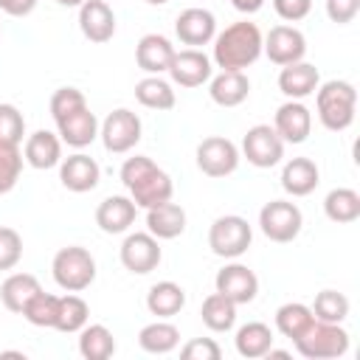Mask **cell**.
<instances>
[{
  "label": "cell",
  "mask_w": 360,
  "mask_h": 360,
  "mask_svg": "<svg viewBox=\"0 0 360 360\" xmlns=\"http://www.w3.org/2000/svg\"><path fill=\"white\" fill-rule=\"evenodd\" d=\"M231 6L236 11H242V14H256L264 6V0H231Z\"/></svg>",
  "instance_id": "cell-47"
},
{
  "label": "cell",
  "mask_w": 360,
  "mask_h": 360,
  "mask_svg": "<svg viewBox=\"0 0 360 360\" xmlns=\"http://www.w3.org/2000/svg\"><path fill=\"white\" fill-rule=\"evenodd\" d=\"M39 281L31 273H11L3 284H0V301L8 312H22V307L39 292Z\"/></svg>",
  "instance_id": "cell-29"
},
{
  "label": "cell",
  "mask_w": 360,
  "mask_h": 360,
  "mask_svg": "<svg viewBox=\"0 0 360 360\" xmlns=\"http://www.w3.org/2000/svg\"><path fill=\"white\" fill-rule=\"evenodd\" d=\"M312 321H315L312 309L307 304H301V301H287V304H281L276 309V329L290 340L301 338L312 326Z\"/></svg>",
  "instance_id": "cell-34"
},
{
  "label": "cell",
  "mask_w": 360,
  "mask_h": 360,
  "mask_svg": "<svg viewBox=\"0 0 360 360\" xmlns=\"http://www.w3.org/2000/svg\"><path fill=\"white\" fill-rule=\"evenodd\" d=\"M174 34L183 45H208L217 37V17L208 8H186L174 20Z\"/></svg>",
  "instance_id": "cell-16"
},
{
  "label": "cell",
  "mask_w": 360,
  "mask_h": 360,
  "mask_svg": "<svg viewBox=\"0 0 360 360\" xmlns=\"http://www.w3.org/2000/svg\"><path fill=\"white\" fill-rule=\"evenodd\" d=\"M79 354L84 360H107L115 354V338L104 323H84L79 329Z\"/></svg>",
  "instance_id": "cell-31"
},
{
  "label": "cell",
  "mask_w": 360,
  "mask_h": 360,
  "mask_svg": "<svg viewBox=\"0 0 360 360\" xmlns=\"http://www.w3.org/2000/svg\"><path fill=\"white\" fill-rule=\"evenodd\" d=\"M22 152H20V143H3L0 141V194H8L20 174H22Z\"/></svg>",
  "instance_id": "cell-39"
},
{
  "label": "cell",
  "mask_w": 360,
  "mask_h": 360,
  "mask_svg": "<svg viewBox=\"0 0 360 360\" xmlns=\"http://www.w3.org/2000/svg\"><path fill=\"white\" fill-rule=\"evenodd\" d=\"M357 11H360V0H326V17L338 25L352 22Z\"/></svg>",
  "instance_id": "cell-44"
},
{
  "label": "cell",
  "mask_w": 360,
  "mask_h": 360,
  "mask_svg": "<svg viewBox=\"0 0 360 360\" xmlns=\"http://www.w3.org/2000/svg\"><path fill=\"white\" fill-rule=\"evenodd\" d=\"M312 315L318 321H326V323H343L346 315H349V298L338 290H321L312 301Z\"/></svg>",
  "instance_id": "cell-38"
},
{
  "label": "cell",
  "mask_w": 360,
  "mask_h": 360,
  "mask_svg": "<svg viewBox=\"0 0 360 360\" xmlns=\"http://www.w3.org/2000/svg\"><path fill=\"white\" fill-rule=\"evenodd\" d=\"M82 107H87V98H84V93L79 87H59L51 96V115H53V121H62V118L73 115Z\"/></svg>",
  "instance_id": "cell-40"
},
{
  "label": "cell",
  "mask_w": 360,
  "mask_h": 360,
  "mask_svg": "<svg viewBox=\"0 0 360 360\" xmlns=\"http://www.w3.org/2000/svg\"><path fill=\"white\" fill-rule=\"evenodd\" d=\"M135 98H138L141 107L158 110V112L172 110L174 101H177L172 84H169L166 79H160V76H146V79H141V82L135 84Z\"/></svg>",
  "instance_id": "cell-33"
},
{
  "label": "cell",
  "mask_w": 360,
  "mask_h": 360,
  "mask_svg": "<svg viewBox=\"0 0 360 360\" xmlns=\"http://www.w3.org/2000/svg\"><path fill=\"white\" fill-rule=\"evenodd\" d=\"M56 312H59V295L39 290V292H37V295L22 307V312H20V315H22L31 326L53 329V323H56Z\"/></svg>",
  "instance_id": "cell-37"
},
{
  "label": "cell",
  "mask_w": 360,
  "mask_h": 360,
  "mask_svg": "<svg viewBox=\"0 0 360 360\" xmlns=\"http://www.w3.org/2000/svg\"><path fill=\"white\" fill-rule=\"evenodd\" d=\"M208 82V96L219 107H239L250 96V79L245 76V70H219Z\"/></svg>",
  "instance_id": "cell-22"
},
{
  "label": "cell",
  "mask_w": 360,
  "mask_h": 360,
  "mask_svg": "<svg viewBox=\"0 0 360 360\" xmlns=\"http://www.w3.org/2000/svg\"><path fill=\"white\" fill-rule=\"evenodd\" d=\"M79 28L84 34V39L104 45L112 39L115 34V14L110 8L107 0H84L79 6Z\"/></svg>",
  "instance_id": "cell-15"
},
{
  "label": "cell",
  "mask_w": 360,
  "mask_h": 360,
  "mask_svg": "<svg viewBox=\"0 0 360 360\" xmlns=\"http://www.w3.org/2000/svg\"><path fill=\"white\" fill-rule=\"evenodd\" d=\"M180 357L183 360H219L222 349H219V343L214 338H191L180 349Z\"/></svg>",
  "instance_id": "cell-43"
},
{
  "label": "cell",
  "mask_w": 360,
  "mask_h": 360,
  "mask_svg": "<svg viewBox=\"0 0 360 360\" xmlns=\"http://www.w3.org/2000/svg\"><path fill=\"white\" fill-rule=\"evenodd\" d=\"M262 53L278 68L301 62L307 56V37L295 25H273L262 39Z\"/></svg>",
  "instance_id": "cell-11"
},
{
  "label": "cell",
  "mask_w": 360,
  "mask_h": 360,
  "mask_svg": "<svg viewBox=\"0 0 360 360\" xmlns=\"http://www.w3.org/2000/svg\"><path fill=\"white\" fill-rule=\"evenodd\" d=\"M318 84H321L318 68L309 65V62H304V59L301 62H292V65H284L281 73H278V90L287 98H292V101H301V98L312 96L318 90Z\"/></svg>",
  "instance_id": "cell-20"
},
{
  "label": "cell",
  "mask_w": 360,
  "mask_h": 360,
  "mask_svg": "<svg viewBox=\"0 0 360 360\" xmlns=\"http://www.w3.org/2000/svg\"><path fill=\"white\" fill-rule=\"evenodd\" d=\"M273 8H276V14H278L281 20L298 22V20H304V17L309 14L312 0H273Z\"/></svg>",
  "instance_id": "cell-45"
},
{
  "label": "cell",
  "mask_w": 360,
  "mask_h": 360,
  "mask_svg": "<svg viewBox=\"0 0 360 360\" xmlns=\"http://www.w3.org/2000/svg\"><path fill=\"white\" fill-rule=\"evenodd\" d=\"M56 3H59V6H65V8H79L84 0H56Z\"/></svg>",
  "instance_id": "cell-48"
},
{
  "label": "cell",
  "mask_w": 360,
  "mask_h": 360,
  "mask_svg": "<svg viewBox=\"0 0 360 360\" xmlns=\"http://www.w3.org/2000/svg\"><path fill=\"white\" fill-rule=\"evenodd\" d=\"M304 225V214L295 202L290 200H270L262 211H259V228L270 242H292L301 233Z\"/></svg>",
  "instance_id": "cell-7"
},
{
  "label": "cell",
  "mask_w": 360,
  "mask_h": 360,
  "mask_svg": "<svg viewBox=\"0 0 360 360\" xmlns=\"http://www.w3.org/2000/svg\"><path fill=\"white\" fill-rule=\"evenodd\" d=\"M177 343H180V329L174 323L163 321V318L146 323L138 332V346L149 354H169V352L177 349Z\"/></svg>",
  "instance_id": "cell-28"
},
{
  "label": "cell",
  "mask_w": 360,
  "mask_h": 360,
  "mask_svg": "<svg viewBox=\"0 0 360 360\" xmlns=\"http://www.w3.org/2000/svg\"><path fill=\"white\" fill-rule=\"evenodd\" d=\"M22 158L34 169H53V166H59V160H62V141H59V135H53L48 129H37L34 135L25 138Z\"/></svg>",
  "instance_id": "cell-26"
},
{
  "label": "cell",
  "mask_w": 360,
  "mask_h": 360,
  "mask_svg": "<svg viewBox=\"0 0 360 360\" xmlns=\"http://www.w3.org/2000/svg\"><path fill=\"white\" fill-rule=\"evenodd\" d=\"M87 318H90V307L82 295H76V292L59 295V312H56V323H53L56 332L73 335L87 323Z\"/></svg>",
  "instance_id": "cell-36"
},
{
  "label": "cell",
  "mask_w": 360,
  "mask_h": 360,
  "mask_svg": "<svg viewBox=\"0 0 360 360\" xmlns=\"http://www.w3.org/2000/svg\"><path fill=\"white\" fill-rule=\"evenodd\" d=\"M318 183H321V172L309 158H292L281 169V188L290 197H307L318 188Z\"/></svg>",
  "instance_id": "cell-24"
},
{
  "label": "cell",
  "mask_w": 360,
  "mask_h": 360,
  "mask_svg": "<svg viewBox=\"0 0 360 360\" xmlns=\"http://www.w3.org/2000/svg\"><path fill=\"white\" fill-rule=\"evenodd\" d=\"M51 273H53V281L65 292H82L96 281V259L87 248L68 245V248L56 250V256L51 262Z\"/></svg>",
  "instance_id": "cell-4"
},
{
  "label": "cell",
  "mask_w": 360,
  "mask_h": 360,
  "mask_svg": "<svg viewBox=\"0 0 360 360\" xmlns=\"http://www.w3.org/2000/svg\"><path fill=\"white\" fill-rule=\"evenodd\" d=\"M98 177H101L98 163L84 152H76V155H68L65 160H59V180L73 194L93 191L98 186Z\"/></svg>",
  "instance_id": "cell-18"
},
{
  "label": "cell",
  "mask_w": 360,
  "mask_h": 360,
  "mask_svg": "<svg viewBox=\"0 0 360 360\" xmlns=\"http://www.w3.org/2000/svg\"><path fill=\"white\" fill-rule=\"evenodd\" d=\"M295 352L307 360H335L349 352V332L340 323H326V321H312V326L292 340Z\"/></svg>",
  "instance_id": "cell-5"
},
{
  "label": "cell",
  "mask_w": 360,
  "mask_h": 360,
  "mask_svg": "<svg viewBox=\"0 0 360 360\" xmlns=\"http://www.w3.org/2000/svg\"><path fill=\"white\" fill-rule=\"evenodd\" d=\"M135 214H138V205L129 197L112 194V197H107V200L98 202V208H96V225L104 233H124L135 222Z\"/></svg>",
  "instance_id": "cell-23"
},
{
  "label": "cell",
  "mask_w": 360,
  "mask_h": 360,
  "mask_svg": "<svg viewBox=\"0 0 360 360\" xmlns=\"http://www.w3.org/2000/svg\"><path fill=\"white\" fill-rule=\"evenodd\" d=\"M121 183L138 208H155V205L172 200V191H174L172 177L146 155H132L124 160Z\"/></svg>",
  "instance_id": "cell-1"
},
{
  "label": "cell",
  "mask_w": 360,
  "mask_h": 360,
  "mask_svg": "<svg viewBox=\"0 0 360 360\" xmlns=\"http://www.w3.org/2000/svg\"><path fill=\"white\" fill-rule=\"evenodd\" d=\"M315 107L318 118L329 132H343L354 121V107H357V90L346 79H329L318 84L315 90Z\"/></svg>",
  "instance_id": "cell-3"
},
{
  "label": "cell",
  "mask_w": 360,
  "mask_h": 360,
  "mask_svg": "<svg viewBox=\"0 0 360 360\" xmlns=\"http://www.w3.org/2000/svg\"><path fill=\"white\" fill-rule=\"evenodd\" d=\"M37 8V0H0V11L8 17H28Z\"/></svg>",
  "instance_id": "cell-46"
},
{
  "label": "cell",
  "mask_w": 360,
  "mask_h": 360,
  "mask_svg": "<svg viewBox=\"0 0 360 360\" xmlns=\"http://www.w3.org/2000/svg\"><path fill=\"white\" fill-rule=\"evenodd\" d=\"M323 214L326 219L338 222V225H346V222H354L360 217V194L354 188H332L326 197H323Z\"/></svg>",
  "instance_id": "cell-32"
},
{
  "label": "cell",
  "mask_w": 360,
  "mask_h": 360,
  "mask_svg": "<svg viewBox=\"0 0 360 360\" xmlns=\"http://www.w3.org/2000/svg\"><path fill=\"white\" fill-rule=\"evenodd\" d=\"M146 231L160 242V239H177L186 231V211L183 205L166 200L155 208H146Z\"/></svg>",
  "instance_id": "cell-25"
},
{
  "label": "cell",
  "mask_w": 360,
  "mask_h": 360,
  "mask_svg": "<svg viewBox=\"0 0 360 360\" xmlns=\"http://www.w3.org/2000/svg\"><path fill=\"white\" fill-rule=\"evenodd\" d=\"M98 135H101V143L107 152L127 155L141 141V118L132 110L118 107L104 118V124L98 127Z\"/></svg>",
  "instance_id": "cell-8"
},
{
  "label": "cell",
  "mask_w": 360,
  "mask_h": 360,
  "mask_svg": "<svg viewBox=\"0 0 360 360\" xmlns=\"http://www.w3.org/2000/svg\"><path fill=\"white\" fill-rule=\"evenodd\" d=\"M233 343H236V352L242 357H248V360L264 357L270 352V346H273V329L267 323H262V321H250V323L236 329Z\"/></svg>",
  "instance_id": "cell-30"
},
{
  "label": "cell",
  "mask_w": 360,
  "mask_h": 360,
  "mask_svg": "<svg viewBox=\"0 0 360 360\" xmlns=\"http://www.w3.org/2000/svg\"><path fill=\"white\" fill-rule=\"evenodd\" d=\"M273 129L284 143H304L312 132V112L307 110V104L290 98L276 110Z\"/></svg>",
  "instance_id": "cell-17"
},
{
  "label": "cell",
  "mask_w": 360,
  "mask_h": 360,
  "mask_svg": "<svg viewBox=\"0 0 360 360\" xmlns=\"http://www.w3.org/2000/svg\"><path fill=\"white\" fill-rule=\"evenodd\" d=\"M242 155L256 169H273L284 158V141L270 124H256L242 138Z\"/></svg>",
  "instance_id": "cell-9"
},
{
  "label": "cell",
  "mask_w": 360,
  "mask_h": 360,
  "mask_svg": "<svg viewBox=\"0 0 360 360\" xmlns=\"http://www.w3.org/2000/svg\"><path fill=\"white\" fill-rule=\"evenodd\" d=\"M239 166V149L222 135H208L197 143V169L208 177H228Z\"/></svg>",
  "instance_id": "cell-10"
},
{
  "label": "cell",
  "mask_w": 360,
  "mask_h": 360,
  "mask_svg": "<svg viewBox=\"0 0 360 360\" xmlns=\"http://www.w3.org/2000/svg\"><path fill=\"white\" fill-rule=\"evenodd\" d=\"M56 129H59L56 135H59L62 143H68L73 149H84L98 138V118L93 115L90 107H82L73 115L56 121Z\"/></svg>",
  "instance_id": "cell-21"
},
{
  "label": "cell",
  "mask_w": 360,
  "mask_h": 360,
  "mask_svg": "<svg viewBox=\"0 0 360 360\" xmlns=\"http://www.w3.org/2000/svg\"><path fill=\"white\" fill-rule=\"evenodd\" d=\"M262 31L256 22L239 20L214 37V62L222 70H245L262 56Z\"/></svg>",
  "instance_id": "cell-2"
},
{
  "label": "cell",
  "mask_w": 360,
  "mask_h": 360,
  "mask_svg": "<svg viewBox=\"0 0 360 360\" xmlns=\"http://www.w3.org/2000/svg\"><path fill=\"white\" fill-rule=\"evenodd\" d=\"M20 259H22V236L14 228L0 225V270L17 267Z\"/></svg>",
  "instance_id": "cell-42"
},
{
  "label": "cell",
  "mask_w": 360,
  "mask_h": 360,
  "mask_svg": "<svg viewBox=\"0 0 360 360\" xmlns=\"http://www.w3.org/2000/svg\"><path fill=\"white\" fill-rule=\"evenodd\" d=\"M200 318H202V323H205L211 332H228V329H233V323H236V304H233L231 298H225L222 292H211V295L202 301Z\"/></svg>",
  "instance_id": "cell-35"
},
{
  "label": "cell",
  "mask_w": 360,
  "mask_h": 360,
  "mask_svg": "<svg viewBox=\"0 0 360 360\" xmlns=\"http://www.w3.org/2000/svg\"><path fill=\"white\" fill-rule=\"evenodd\" d=\"M149 6H163V3H169V0H146Z\"/></svg>",
  "instance_id": "cell-49"
},
{
  "label": "cell",
  "mask_w": 360,
  "mask_h": 360,
  "mask_svg": "<svg viewBox=\"0 0 360 360\" xmlns=\"http://www.w3.org/2000/svg\"><path fill=\"white\" fill-rule=\"evenodd\" d=\"M253 242V228L239 214L217 217L208 228V248L219 259H239Z\"/></svg>",
  "instance_id": "cell-6"
},
{
  "label": "cell",
  "mask_w": 360,
  "mask_h": 360,
  "mask_svg": "<svg viewBox=\"0 0 360 360\" xmlns=\"http://www.w3.org/2000/svg\"><path fill=\"white\" fill-rule=\"evenodd\" d=\"M214 287H217V292H222L225 298H231V301L239 307V304H250V301L256 298V292H259V278H256V273H253L248 264L231 262V264H225L222 270H217Z\"/></svg>",
  "instance_id": "cell-13"
},
{
  "label": "cell",
  "mask_w": 360,
  "mask_h": 360,
  "mask_svg": "<svg viewBox=\"0 0 360 360\" xmlns=\"http://www.w3.org/2000/svg\"><path fill=\"white\" fill-rule=\"evenodd\" d=\"M160 259H163V250H160L158 239L149 231L146 233L143 231H135V233H129L121 242V264L129 273H135V276L152 273L160 264Z\"/></svg>",
  "instance_id": "cell-12"
},
{
  "label": "cell",
  "mask_w": 360,
  "mask_h": 360,
  "mask_svg": "<svg viewBox=\"0 0 360 360\" xmlns=\"http://www.w3.org/2000/svg\"><path fill=\"white\" fill-rule=\"evenodd\" d=\"M172 56H174V45L163 34H146L135 45V62L149 76L166 73L169 65H172Z\"/></svg>",
  "instance_id": "cell-19"
},
{
  "label": "cell",
  "mask_w": 360,
  "mask_h": 360,
  "mask_svg": "<svg viewBox=\"0 0 360 360\" xmlns=\"http://www.w3.org/2000/svg\"><path fill=\"white\" fill-rule=\"evenodd\" d=\"M25 118L14 104H0V141L3 143H22Z\"/></svg>",
  "instance_id": "cell-41"
},
{
  "label": "cell",
  "mask_w": 360,
  "mask_h": 360,
  "mask_svg": "<svg viewBox=\"0 0 360 360\" xmlns=\"http://www.w3.org/2000/svg\"><path fill=\"white\" fill-rule=\"evenodd\" d=\"M166 73L180 87H200L211 79L214 68H211V59L200 48H186V51H174L172 65H169Z\"/></svg>",
  "instance_id": "cell-14"
},
{
  "label": "cell",
  "mask_w": 360,
  "mask_h": 360,
  "mask_svg": "<svg viewBox=\"0 0 360 360\" xmlns=\"http://www.w3.org/2000/svg\"><path fill=\"white\" fill-rule=\"evenodd\" d=\"M186 307V290L177 281H158L146 292V309L158 318H174Z\"/></svg>",
  "instance_id": "cell-27"
}]
</instances>
